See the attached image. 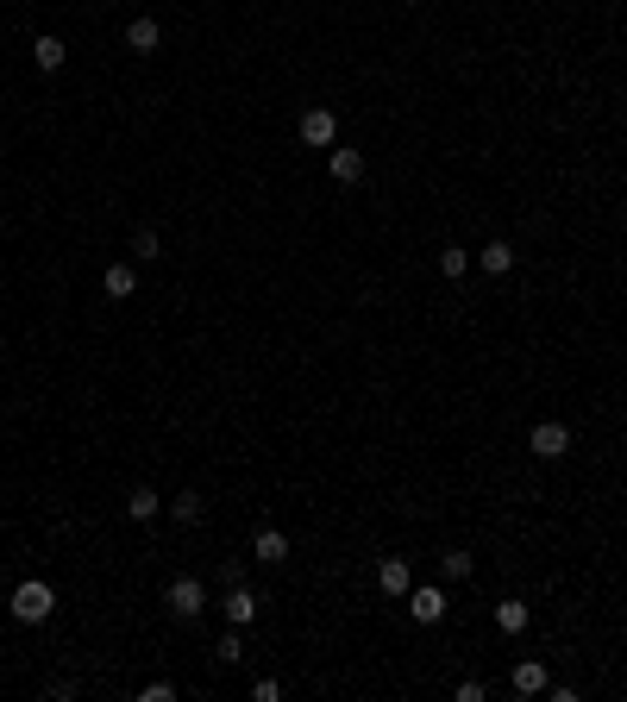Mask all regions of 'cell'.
<instances>
[{
    "label": "cell",
    "mask_w": 627,
    "mask_h": 702,
    "mask_svg": "<svg viewBox=\"0 0 627 702\" xmlns=\"http://www.w3.org/2000/svg\"><path fill=\"white\" fill-rule=\"evenodd\" d=\"M51 608H57V595H51V584H38V577L13 590V621H25V627L51 621Z\"/></svg>",
    "instance_id": "obj_1"
},
{
    "label": "cell",
    "mask_w": 627,
    "mask_h": 702,
    "mask_svg": "<svg viewBox=\"0 0 627 702\" xmlns=\"http://www.w3.org/2000/svg\"><path fill=\"white\" fill-rule=\"evenodd\" d=\"M164 608H170L176 621H195V615L207 608V584H201V577H176L170 590H164Z\"/></svg>",
    "instance_id": "obj_2"
},
{
    "label": "cell",
    "mask_w": 627,
    "mask_h": 702,
    "mask_svg": "<svg viewBox=\"0 0 627 702\" xmlns=\"http://www.w3.org/2000/svg\"><path fill=\"white\" fill-rule=\"evenodd\" d=\"M527 445H533V458H565V452H571V427H565V421H540V427L527 432Z\"/></svg>",
    "instance_id": "obj_3"
},
{
    "label": "cell",
    "mask_w": 627,
    "mask_h": 702,
    "mask_svg": "<svg viewBox=\"0 0 627 702\" xmlns=\"http://www.w3.org/2000/svg\"><path fill=\"white\" fill-rule=\"evenodd\" d=\"M333 138H339V119H333L327 107H308V113H301V145H314V151H327Z\"/></svg>",
    "instance_id": "obj_4"
},
{
    "label": "cell",
    "mask_w": 627,
    "mask_h": 702,
    "mask_svg": "<svg viewBox=\"0 0 627 702\" xmlns=\"http://www.w3.org/2000/svg\"><path fill=\"white\" fill-rule=\"evenodd\" d=\"M408 608H414L420 627H433V621H446V590L440 584H420V590H408Z\"/></svg>",
    "instance_id": "obj_5"
},
{
    "label": "cell",
    "mask_w": 627,
    "mask_h": 702,
    "mask_svg": "<svg viewBox=\"0 0 627 702\" xmlns=\"http://www.w3.org/2000/svg\"><path fill=\"white\" fill-rule=\"evenodd\" d=\"M157 45H164V25H157V19H132V25H126V51L151 56Z\"/></svg>",
    "instance_id": "obj_6"
},
{
    "label": "cell",
    "mask_w": 627,
    "mask_h": 702,
    "mask_svg": "<svg viewBox=\"0 0 627 702\" xmlns=\"http://www.w3.org/2000/svg\"><path fill=\"white\" fill-rule=\"evenodd\" d=\"M377 590H383V595H408V590H414V571H408L401 558H383V565H377Z\"/></svg>",
    "instance_id": "obj_7"
},
{
    "label": "cell",
    "mask_w": 627,
    "mask_h": 702,
    "mask_svg": "<svg viewBox=\"0 0 627 702\" xmlns=\"http://www.w3.org/2000/svg\"><path fill=\"white\" fill-rule=\"evenodd\" d=\"M220 608H227V621H232V627L258 621V595H251V590H238V584H227V602H220Z\"/></svg>",
    "instance_id": "obj_8"
},
{
    "label": "cell",
    "mask_w": 627,
    "mask_h": 702,
    "mask_svg": "<svg viewBox=\"0 0 627 702\" xmlns=\"http://www.w3.org/2000/svg\"><path fill=\"white\" fill-rule=\"evenodd\" d=\"M477 264H483L490 276H509L514 270V245H509V239H490V245L477 251Z\"/></svg>",
    "instance_id": "obj_9"
},
{
    "label": "cell",
    "mask_w": 627,
    "mask_h": 702,
    "mask_svg": "<svg viewBox=\"0 0 627 702\" xmlns=\"http://www.w3.org/2000/svg\"><path fill=\"white\" fill-rule=\"evenodd\" d=\"M514 690H521V697H540V690H546V665H540V658H521V665H514Z\"/></svg>",
    "instance_id": "obj_10"
},
{
    "label": "cell",
    "mask_w": 627,
    "mask_h": 702,
    "mask_svg": "<svg viewBox=\"0 0 627 702\" xmlns=\"http://www.w3.org/2000/svg\"><path fill=\"white\" fill-rule=\"evenodd\" d=\"M251 552H258L264 565H283V558H288V540L277 534V527H258V540H251Z\"/></svg>",
    "instance_id": "obj_11"
},
{
    "label": "cell",
    "mask_w": 627,
    "mask_h": 702,
    "mask_svg": "<svg viewBox=\"0 0 627 702\" xmlns=\"http://www.w3.org/2000/svg\"><path fill=\"white\" fill-rule=\"evenodd\" d=\"M101 289H107L114 301H126V295L138 289V270H132V264H107V276H101Z\"/></svg>",
    "instance_id": "obj_12"
},
{
    "label": "cell",
    "mask_w": 627,
    "mask_h": 702,
    "mask_svg": "<svg viewBox=\"0 0 627 702\" xmlns=\"http://www.w3.org/2000/svg\"><path fill=\"white\" fill-rule=\"evenodd\" d=\"M157 508H164L157 489H132V495H126V514H132V521H157Z\"/></svg>",
    "instance_id": "obj_13"
},
{
    "label": "cell",
    "mask_w": 627,
    "mask_h": 702,
    "mask_svg": "<svg viewBox=\"0 0 627 702\" xmlns=\"http://www.w3.org/2000/svg\"><path fill=\"white\" fill-rule=\"evenodd\" d=\"M527 621H533V608H527V602H496V627H502V634H521Z\"/></svg>",
    "instance_id": "obj_14"
},
{
    "label": "cell",
    "mask_w": 627,
    "mask_h": 702,
    "mask_svg": "<svg viewBox=\"0 0 627 702\" xmlns=\"http://www.w3.org/2000/svg\"><path fill=\"white\" fill-rule=\"evenodd\" d=\"M170 514H176V521H182V527H195V521H201L207 508H201V495H195V489H182V495H176V502H170Z\"/></svg>",
    "instance_id": "obj_15"
},
{
    "label": "cell",
    "mask_w": 627,
    "mask_h": 702,
    "mask_svg": "<svg viewBox=\"0 0 627 702\" xmlns=\"http://www.w3.org/2000/svg\"><path fill=\"white\" fill-rule=\"evenodd\" d=\"M32 63H38V69H63V38H51V32H45V38L32 45Z\"/></svg>",
    "instance_id": "obj_16"
},
{
    "label": "cell",
    "mask_w": 627,
    "mask_h": 702,
    "mask_svg": "<svg viewBox=\"0 0 627 702\" xmlns=\"http://www.w3.org/2000/svg\"><path fill=\"white\" fill-rule=\"evenodd\" d=\"M333 176L339 182H364V151H333Z\"/></svg>",
    "instance_id": "obj_17"
},
{
    "label": "cell",
    "mask_w": 627,
    "mask_h": 702,
    "mask_svg": "<svg viewBox=\"0 0 627 702\" xmlns=\"http://www.w3.org/2000/svg\"><path fill=\"white\" fill-rule=\"evenodd\" d=\"M132 251H138V258H164V239H157L151 226H138V239H132Z\"/></svg>",
    "instance_id": "obj_18"
},
{
    "label": "cell",
    "mask_w": 627,
    "mask_h": 702,
    "mask_svg": "<svg viewBox=\"0 0 627 702\" xmlns=\"http://www.w3.org/2000/svg\"><path fill=\"white\" fill-rule=\"evenodd\" d=\"M464 264H470L464 245H446V251H440V276H464Z\"/></svg>",
    "instance_id": "obj_19"
},
{
    "label": "cell",
    "mask_w": 627,
    "mask_h": 702,
    "mask_svg": "<svg viewBox=\"0 0 627 702\" xmlns=\"http://www.w3.org/2000/svg\"><path fill=\"white\" fill-rule=\"evenodd\" d=\"M440 571H446V577H470V552H446V558H440Z\"/></svg>",
    "instance_id": "obj_20"
},
{
    "label": "cell",
    "mask_w": 627,
    "mask_h": 702,
    "mask_svg": "<svg viewBox=\"0 0 627 702\" xmlns=\"http://www.w3.org/2000/svg\"><path fill=\"white\" fill-rule=\"evenodd\" d=\"M251 697H258V702H277V697H283V684H277V677H258V684H251Z\"/></svg>",
    "instance_id": "obj_21"
},
{
    "label": "cell",
    "mask_w": 627,
    "mask_h": 702,
    "mask_svg": "<svg viewBox=\"0 0 627 702\" xmlns=\"http://www.w3.org/2000/svg\"><path fill=\"white\" fill-rule=\"evenodd\" d=\"M220 658H227V665H238V658H245V640H238V634H227V640H220Z\"/></svg>",
    "instance_id": "obj_22"
}]
</instances>
